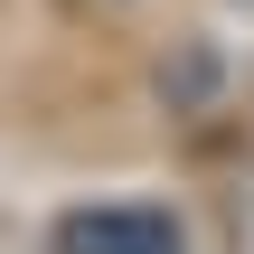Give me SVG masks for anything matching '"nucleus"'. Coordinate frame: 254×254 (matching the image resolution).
Wrapping results in <instances>:
<instances>
[{
  "mask_svg": "<svg viewBox=\"0 0 254 254\" xmlns=\"http://www.w3.org/2000/svg\"><path fill=\"white\" fill-rule=\"evenodd\" d=\"M57 254H179V226L160 207H75L57 217Z\"/></svg>",
  "mask_w": 254,
  "mask_h": 254,
  "instance_id": "nucleus-1",
  "label": "nucleus"
}]
</instances>
